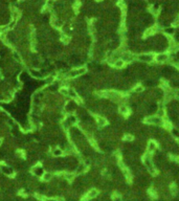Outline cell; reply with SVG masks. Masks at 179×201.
Here are the masks:
<instances>
[{
    "label": "cell",
    "instance_id": "6da1fadb",
    "mask_svg": "<svg viewBox=\"0 0 179 201\" xmlns=\"http://www.w3.org/2000/svg\"><path fill=\"white\" fill-rule=\"evenodd\" d=\"M86 72H87V68L84 66L71 69V70H69L68 72H66V79L67 78H69V79L77 78V77H80V75H84Z\"/></svg>",
    "mask_w": 179,
    "mask_h": 201
},
{
    "label": "cell",
    "instance_id": "7a4b0ae2",
    "mask_svg": "<svg viewBox=\"0 0 179 201\" xmlns=\"http://www.w3.org/2000/svg\"><path fill=\"white\" fill-rule=\"evenodd\" d=\"M146 123L151 126H163V122L161 117H158L157 115H150L146 118Z\"/></svg>",
    "mask_w": 179,
    "mask_h": 201
},
{
    "label": "cell",
    "instance_id": "3957f363",
    "mask_svg": "<svg viewBox=\"0 0 179 201\" xmlns=\"http://www.w3.org/2000/svg\"><path fill=\"white\" fill-rule=\"evenodd\" d=\"M137 59L142 63H151L154 60V55L153 54H140L137 56Z\"/></svg>",
    "mask_w": 179,
    "mask_h": 201
},
{
    "label": "cell",
    "instance_id": "277c9868",
    "mask_svg": "<svg viewBox=\"0 0 179 201\" xmlns=\"http://www.w3.org/2000/svg\"><path fill=\"white\" fill-rule=\"evenodd\" d=\"M134 59H135V55H133L132 52H124L121 54V60L124 61V62L130 63V62H133Z\"/></svg>",
    "mask_w": 179,
    "mask_h": 201
},
{
    "label": "cell",
    "instance_id": "5b68a950",
    "mask_svg": "<svg viewBox=\"0 0 179 201\" xmlns=\"http://www.w3.org/2000/svg\"><path fill=\"white\" fill-rule=\"evenodd\" d=\"M44 173H45L44 172V169L41 167L40 164H36L35 167H34V169H33V174L36 177H42L44 175Z\"/></svg>",
    "mask_w": 179,
    "mask_h": 201
},
{
    "label": "cell",
    "instance_id": "8992f818",
    "mask_svg": "<svg viewBox=\"0 0 179 201\" xmlns=\"http://www.w3.org/2000/svg\"><path fill=\"white\" fill-rule=\"evenodd\" d=\"M0 169H1V172H2L5 176H11V177H13V176L15 175V171L13 168L7 167V166H1Z\"/></svg>",
    "mask_w": 179,
    "mask_h": 201
},
{
    "label": "cell",
    "instance_id": "52a82bcc",
    "mask_svg": "<svg viewBox=\"0 0 179 201\" xmlns=\"http://www.w3.org/2000/svg\"><path fill=\"white\" fill-rule=\"evenodd\" d=\"M155 60L157 63H165L169 60V55L165 54V52H160L155 57Z\"/></svg>",
    "mask_w": 179,
    "mask_h": 201
},
{
    "label": "cell",
    "instance_id": "ba28073f",
    "mask_svg": "<svg viewBox=\"0 0 179 201\" xmlns=\"http://www.w3.org/2000/svg\"><path fill=\"white\" fill-rule=\"evenodd\" d=\"M98 196V191L96 189H91V190H89L87 192L85 197H86L87 200H92V199H96Z\"/></svg>",
    "mask_w": 179,
    "mask_h": 201
},
{
    "label": "cell",
    "instance_id": "9c48e42d",
    "mask_svg": "<svg viewBox=\"0 0 179 201\" xmlns=\"http://www.w3.org/2000/svg\"><path fill=\"white\" fill-rule=\"evenodd\" d=\"M75 109H77V104L73 102V100H70L68 103L66 104V106H65V111L67 113H70L71 114L72 112H75Z\"/></svg>",
    "mask_w": 179,
    "mask_h": 201
},
{
    "label": "cell",
    "instance_id": "30bf717a",
    "mask_svg": "<svg viewBox=\"0 0 179 201\" xmlns=\"http://www.w3.org/2000/svg\"><path fill=\"white\" fill-rule=\"evenodd\" d=\"M157 31H158V26L152 25V26H150V27H148V29L144 31V37H150V36H152L153 34H156Z\"/></svg>",
    "mask_w": 179,
    "mask_h": 201
},
{
    "label": "cell",
    "instance_id": "8fae6325",
    "mask_svg": "<svg viewBox=\"0 0 179 201\" xmlns=\"http://www.w3.org/2000/svg\"><path fill=\"white\" fill-rule=\"evenodd\" d=\"M156 150H157V144H156L154 141H150L148 143L147 145V152L152 154V153L156 152Z\"/></svg>",
    "mask_w": 179,
    "mask_h": 201
},
{
    "label": "cell",
    "instance_id": "7c38bea8",
    "mask_svg": "<svg viewBox=\"0 0 179 201\" xmlns=\"http://www.w3.org/2000/svg\"><path fill=\"white\" fill-rule=\"evenodd\" d=\"M11 17H12V20L18 21L21 17V13L18 9H15L12 7V11H11Z\"/></svg>",
    "mask_w": 179,
    "mask_h": 201
},
{
    "label": "cell",
    "instance_id": "4fadbf2b",
    "mask_svg": "<svg viewBox=\"0 0 179 201\" xmlns=\"http://www.w3.org/2000/svg\"><path fill=\"white\" fill-rule=\"evenodd\" d=\"M153 95L157 100H162V98L165 96V91L162 90V88H156L153 90Z\"/></svg>",
    "mask_w": 179,
    "mask_h": 201
},
{
    "label": "cell",
    "instance_id": "5bb4252c",
    "mask_svg": "<svg viewBox=\"0 0 179 201\" xmlns=\"http://www.w3.org/2000/svg\"><path fill=\"white\" fill-rule=\"evenodd\" d=\"M150 11H151V14L152 15L157 16V15L160 13V5H159V3L155 2L154 4H152L150 7Z\"/></svg>",
    "mask_w": 179,
    "mask_h": 201
},
{
    "label": "cell",
    "instance_id": "9a60e30c",
    "mask_svg": "<svg viewBox=\"0 0 179 201\" xmlns=\"http://www.w3.org/2000/svg\"><path fill=\"white\" fill-rule=\"evenodd\" d=\"M65 122L67 123V125H68V126H73V125H75V124H77V122H78V118H77V116H75L73 114H69L66 117V121H65Z\"/></svg>",
    "mask_w": 179,
    "mask_h": 201
},
{
    "label": "cell",
    "instance_id": "2e32d148",
    "mask_svg": "<svg viewBox=\"0 0 179 201\" xmlns=\"http://www.w3.org/2000/svg\"><path fill=\"white\" fill-rule=\"evenodd\" d=\"M163 33H165V36H174L175 35V33H176V29H175V27L174 26H167V27H165V29H163Z\"/></svg>",
    "mask_w": 179,
    "mask_h": 201
},
{
    "label": "cell",
    "instance_id": "e0dca14e",
    "mask_svg": "<svg viewBox=\"0 0 179 201\" xmlns=\"http://www.w3.org/2000/svg\"><path fill=\"white\" fill-rule=\"evenodd\" d=\"M107 123L108 122H107V120H106V117L101 116V115L96 116V124H98V127H105L107 125Z\"/></svg>",
    "mask_w": 179,
    "mask_h": 201
},
{
    "label": "cell",
    "instance_id": "ac0fdd59",
    "mask_svg": "<svg viewBox=\"0 0 179 201\" xmlns=\"http://www.w3.org/2000/svg\"><path fill=\"white\" fill-rule=\"evenodd\" d=\"M87 166L85 164H80L77 167V169H75V173L77 174H83V173H85L87 171Z\"/></svg>",
    "mask_w": 179,
    "mask_h": 201
},
{
    "label": "cell",
    "instance_id": "d6986e66",
    "mask_svg": "<svg viewBox=\"0 0 179 201\" xmlns=\"http://www.w3.org/2000/svg\"><path fill=\"white\" fill-rule=\"evenodd\" d=\"M29 73L36 79H41L43 77V73H42L40 70H38V69H31V70H29Z\"/></svg>",
    "mask_w": 179,
    "mask_h": 201
},
{
    "label": "cell",
    "instance_id": "ffe728a7",
    "mask_svg": "<svg viewBox=\"0 0 179 201\" xmlns=\"http://www.w3.org/2000/svg\"><path fill=\"white\" fill-rule=\"evenodd\" d=\"M165 109H163V105L160 103L158 106V109L156 111V115H157L158 117H163V116H165Z\"/></svg>",
    "mask_w": 179,
    "mask_h": 201
},
{
    "label": "cell",
    "instance_id": "44dd1931",
    "mask_svg": "<svg viewBox=\"0 0 179 201\" xmlns=\"http://www.w3.org/2000/svg\"><path fill=\"white\" fill-rule=\"evenodd\" d=\"M75 173H72V172H65V174H64V179H66L68 182H69V181L75 180Z\"/></svg>",
    "mask_w": 179,
    "mask_h": 201
},
{
    "label": "cell",
    "instance_id": "7402d4cb",
    "mask_svg": "<svg viewBox=\"0 0 179 201\" xmlns=\"http://www.w3.org/2000/svg\"><path fill=\"white\" fill-rule=\"evenodd\" d=\"M41 178H42V181H44V182H49V181L52 180V174L50 172H45Z\"/></svg>",
    "mask_w": 179,
    "mask_h": 201
},
{
    "label": "cell",
    "instance_id": "603a6c76",
    "mask_svg": "<svg viewBox=\"0 0 179 201\" xmlns=\"http://www.w3.org/2000/svg\"><path fill=\"white\" fill-rule=\"evenodd\" d=\"M148 196H149L150 198L154 199V198H157L158 194H157V191H156L154 187H150V189L148 190Z\"/></svg>",
    "mask_w": 179,
    "mask_h": 201
},
{
    "label": "cell",
    "instance_id": "cb8c5ba5",
    "mask_svg": "<svg viewBox=\"0 0 179 201\" xmlns=\"http://www.w3.org/2000/svg\"><path fill=\"white\" fill-rule=\"evenodd\" d=\"M169 189H170L171 195H177V193H178V191H179V187L177 185V184H175V183L171 184Z\"/></svg>",
    "mask_w": 179,
    "mask_h": 201
},
{
    "label": "cell",
    "instance_id": "d4e9b609",
    "mask_svg": "<svg viewBox=\"0 0 179 201\" xmlns=\"http://www.w3.org/2000/svg\"><path fill=\"white\" fill-rule=\"evenodd\" d=\"M171 153H172V155L175 156V157H178L179 156V145L178 144H175L174 147L171 149Z\"/></svg>",
    "mask_w": 179,
    "mask_h": 201
},
{
    "label": "cell",
    "instance_id": "484cf974",
    "mask_svg": "<svg viewBox=\"0 0 179 201\" xmlns=\"http://www.w3.org/2000/svg\"><path fill=\"white\" fill-rule=\"evenodd\" d=\"M129 111H130V109H129V107L126 106V105H121V106L119 107V112H121V115H128L129 114Z\"/></svg>",
    "mask_w": 179,
    "mask_h": 201
},
{
    "label": "cell",
    "instance_id": "4316f807",
    "mask_svg": "<svg viewBox=\"0 0 179 201\" xmlns=\"http://www.w3.org/2000/svg\"><path fill=\"white\" fill-rule=\"evenodd\" d=\"M68 96H70L71 98H73V100H78V92L75 91V89H72V88H70V89H68Z\"/></svg>",
    "mask_w": 179,
    "mask_h": 201
},
{
    "label": "cell",
    "instance_id": "83f0119b",
    "mask_svg": "<svg viewBox=\"0 0 179 201\" xmlns=\"http://www.w3.org/2000/svg\"><path fill=\"white\" fill-rule=\"evenodd\" d=\"M52 155L56 156V157H60V156L63 155V150L61 148H56V149L52 150Z\"/></svg>",
    "mask_w": 179,
    "mask_h": 201
},
{
    "label": "cell",
    "instance_id": "f1b7e54d",
    "mask_svg": "<svg viewBox=\"0 0 179 201\" xmlns=\"http://www.w3.org/2000/svg\"><path fill=\"white\" fill-rule=\"evenodd\" d=\"M144 87L142 86V85H136L134 88H133V92L134 93H142V92H144Z\"/></svg>",
    "mask_w": 179,
    "mask_h": 201
},
{
    "label": "cell",
    "instance_id": "f546056e",
    "mask_svg": "<svg viewBox=\"0 0 179 201\" xmlns=\"http://www.w3.org/2000/svg\"><path fill=\"white\" fill-rule=\"evenodd\" d=\"M124 64H125V62L121 59H119V60H116L115 62H114V64H113V66L115 67V68H117V69H119V68H123L124 67Z\"/></svg>",
    "mask_w": 179,
    "mask_h": 201
},
{
    "label": "cell",
    "instance_id": "4dcf8cb0",
    "mask_svg": "<svg viewBox=\"0 0 179 201\" xmlns=\"http://www.w3.org/2000/svg\"><path fill=\"white\" fill-rule=\"evenodd\" d=\"M61 42L64 44H68L70 42V37L67 35H62L61 36Z\"/></svg>",
    "mask_w": 179,
    "mask_h": 201
},
{
    "label": "cell",
    "instance_id": "1f68e13d",
    "mask_svg": "<svg viewBox=\"0 0 179 201\" xmlns=\"http://www.w3.org/2000/svg\"><path fill=\"white\" fill-rule=\"evenodd\" d=\"M9 31V26L7 24H4V25H0V35H3V34H6Z\"/></svg>",
    "mask_w": 179,
    "mask_h": 201
},
{
    "label": "cell",
    "instance_id": "d6a6232c",
    "mask_svg": "<svg viewBox=\"0 0 179 201\" xmlns=\"http://www.w3.org/2000/svg\"><path fill=\"white\" fill-rule=\"evenodd\" d=\"M134 139V137H133V135L132 134H126L124 136V141L125 143H131V141Z\"/></svg>",
    "mask_w": 179,
    "mask_h": 201
},
{
    "label": "cell",
    "instance_id": "836d02e7",
    "mask_svg": "<svg viewBox=\"0 0 179 201\" xmlns=\"http://www.w3.org/2000/svg\"><path fill=\"white\" fill-rule=\"evenodd\" d=\"M171 133H172V135H173L174 137L179 139V129H177V128H173V129L171 130Z\"/></svg>",
    "mask_w": 179,
    "mask_h": 201
},
{
    "label": "cell",
    "instance_id": "e575fe53",
    "mask_svg": "<svg viewBox=\"0 0 179 201\" xmlns=\"http://www.w3.org/2000/svg\"><path fill=\"white\" fill-rule=\"evenodd\" d=\"M55 81V77L54 75H47L45 79V84H52Z\"/></svg>",
    "mask_w": 179,
    "mask_h": 201
},
{
    "label": "cell",
    "instance_id": "d590c367",
    "mask_svg": "<svg viewBox=\"0 0 179 201\" xmlns=\"http://www.w3.org/2000/svg\"><path fill=\"white\" fill-rule=\"evenodd\" d=\"M172 24H173L174 27H179V15H177L176 17H174Z\"/></svg>",
    "mask_w": 179,
    "mask_h": 201
},
{
    "label": "cell",
    "instance_id": "8d00e7d4",
    "mask_svg": "<svg viewBox=\"0 0 179 201\" xmlns=\"http://www.w3.org/2000/svg\"><path fill=\"white\" fill-rule=\"evenodd\" d=\"M27 78H28V77H27V73H26V72H21L20 77H19L21 82H24L25 80H27Z\"/></svg>",
    "mask_w": 179,
    "mask_h": 201
},
{
    "label": "cell",
    "instance_id": "74e56055",
    "mask_svg": "<svg viewBox=\"0 0 179 201\" xmlns=\"http://www.w3.org/2000/svg\"><path fill=\"white\" fill-rule=\"evenodd\" d=\"M60 93L62 95H68V88H66V87L60 88Z\"/></svg>",
    "mask_w": 179,
    "mask_h": 201
},
{
    "label": "cell",
    "instance_id": "f35d334b",
    "mask_svg": "<svg viewBox=\"0 0 179 201\" xmlns=\"http://www.w3.org/2000/svg\"><path fill=\"white\" fill-rule=\"evenodd\" d=\"M112 201H121V196L119 195V194H116V193H114L112 195Z\"/></svg>",
    "mask_w": 179,
    "mask_h": 201
},
{
    "label": "cell",
    "instance_id": "ab89813d",
    "mask_svg": "<svg viewBox=\"0 0 179 201\" xmlns=\"http://www.w3.org/2000/svg\"><path fill=\"white\" fill-rule=\"evenodd\" d=\"M13 57H14V59L17 61V62H21V57L18 52H13Z\"/></svg>",
    "mask_w": 179,
    "mask_h": 201
},
{
    "label": "cell",
    "instance_id": "60d3db41",
    "mask_svg": "<svg viewBox=\"0 0 179 201\" xmlns=\"http://www.w3.org/2000/svg\"><path fill=\"white\" fill-rule=\"evenodd\" d=\"M16 23H17V21H15V20H12L11 22L7 24V26H9V29H13L15 27V25H16Z\"/></svg>",
    "mask_w": 179,
    "mask_h": 201
},
{
    "label": "cell",
    "instance_id": "b9f144b4",
    "mask_svg": "<svg viewBox=\"0 0 179 201\" xmlns=\"http://www.w3.org/2000/svg\"><path fill=\"white\" fill-rule=\"evenodd\" d=\"M16 155H17L18 157L23 158L24 157V153L22 152V151H20V150H19V151H16Z\"/></svg>",
    "mask_w": 179,
    "mask_h": 201
},
{
    "label": "cell",
    "instance_id": "7bdbcfd3",
    "mask_svg": "<svg viewBox=\"0 0 179 201\" xmlns=\"http://www.w3.org/2000/svg\"><path fill=\"white\" fill-rule=\"evenodd\" d=\"M55 200H56V201H65V199H64L63 197H62V196H57Z\"/></svg>",
    "mask_w": 179,
    "mask_h": 201
},
{
    "label": "cell",
    "instance_id": "ee69618b",
    "mask_svg": "<svg viewBox=\"0 0 179 201\" xmlns=\"http://www.w3.org/2000/svg\"><path fill=\"white\" fill-rule=\"evenodd\" d=\"M163 125H165V127L167 128V129H171V128H172V126H171V124L169 123V122H165Z\"/></svg>",
    "mask_w": 179,
    "mask_h": 201
},
{
    "label": "cell",
    "instance_id": "f6af8a7d",
    "mask_svg": "<svg viewBox=\"0 0 179 201\" xmlns=\"http://www.w3.org/2000/svg\"><path fill=\"white\" fill-rule=\"evenodd\" d=\"M175 96H176L177 98H179V88L175 91Z\"/></svg>",
    "mask_w": 179,
    "mask_h": 201
},
{
    "label": "cell",
    "instance_id": "bcb514c9",
    "mask_svg": "<svg viewBox=\"0 0 179 201\" xmlns=\"http://www.w3.org/2000/svg\"><path fill=\"white\" fill-rule=\"evenodd\" d=\"M2 139H1V138H0V146H1V145H2Z\"/></svg>",
    "mask_w": 179,
    "mask_h": 201
},
{
    "label": "cell",
    "instance_id": "7dc6e473",
    "mask_svg": "<svg viewBox=\"0 0 179 201\" xmlns=\"http://www.w3.org/2000/svg\"><path fill=\"white\" fill-rule=\"evenodd\" d=\"M96 1H101V0H96Z\"/></svg>",
    "mask_w": 179,
    "mask_h": 201
},
{
    "label": "cell",
    "instance_id": "c3c4849f",
    "mask_svg": "<svg viewBox=\"0 0 179 201\" xmlns=\"http://www.w3.org/2000/svg\"><path fill=\"white\" fill-rule=\"evenodd\" d=\"M20 1H23V0H20Z\"/></svg>",
    "mask_w": 179,
    "mask_h": 201
}]
</instances>
